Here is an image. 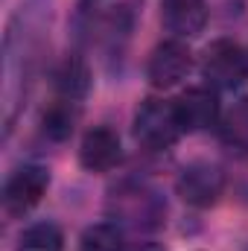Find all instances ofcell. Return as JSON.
<instances>
[{
	"label": "cell",
	"instance_id": "8fae6325",
	"mask_svg": "<svg viewBox=\"0 0 248 251\" xmlns=\"http://www.w3.org/2000/svg\"><path fill=\"white\" fill-rule=\"evenodd\" d=\"M79 120V102L73 100H56L44 114H41V131L50 140H67Z\"/></svg>",
	"mask_w": 248,
	"mask_h": 251
},
{
	"label": "cell",
	"instance_id": "5bb4252c",
	"mask_svg": "<svg viewBox=\"0 0 248 251\" xmlns=\"http://www.w3.org/2000/svg\"><path fill=\"white\" fill-rule=\"evenodd\" d=\"M79 251H123V234L111 222L91 225L79 240Z\"/></svg>",
	"mask_w": 248,
	"mask_h": 251
},
{
	"label": "cell",
	"instance_id": "30bf717a",
	"mask_svg": "<svg viewBox=\"0 0 248 251\" xmlns=\"http://www.w3.org/2000/svg\"><path fill=\"white\" fill-rule=\"evenodd\" d=\"M53 88L59 91L62 100H73V102L88 97V91H91V70H88L85 59L67 56L53 73Z\"/></svg>",
	"mask_w": 248,
	"mask_h": 251
},
{
	"label": "cell",
	"instance_id": "52a82bcc",
	"mask_svg": "<svg viewBox=\"0 0 248 251\" xmlns=\"http://www.w3.org/2000/svg\"><path fill=\"white\" fill-rule=\"evenodd\" d=\"M175 102L184 131H204L219 123V97L210 88H187Z\"/></svg>",
	"mask_w": 248,
	"mask_h": 251
},
{
	"label": "cell",
	"instance_id": "277c9868",
	"mask_svg": "<svg viewBox=\"0 0 248 251\" xmlns=\"http://www.w3.org/2000/svg\"><path fill=\"white\" fill-rule=\"evenodd\" d=\"M50 187V173L38 164H26L15 170L3 187V207L9 216H24L29 213Z\"/></svg>",
	"mask_w": 248,
	"mask_h": 251
},
{
	"label": "cell",
	"instance_id": "ba28073f",
	"mask_svg": "<svg viewBox=\"0 0 248 251\" xmlns=\"http://www.w3.org/2000/svg\"><path fill=\"white\" fill-rule=\"evenodd\" d=\"M120 137L117 131L99 126V128H91L85 137H82V146H79V161L88 173H108L120 164Z\"/></svg>",
	"mask_w": 248,
	"mask_h": 251
},
{
	"label": "cell",
	"instance_id": "9c48e42d",
	"mask_svg": "<svg viewBox=\"0 0 248 251\" xmlns=\"http://www.w3.org/2000/svg\"><path fill=\"white\" fill-rule=\"evenodd\" d=\"M164 26L175 38H196L207 24V3L204 0H164Z\"/></svg>",
	"mask_w": 248,
	"mask_h": 251
},
{
	"label": "cell",
	"instance_id": "9a60e30c",
	"mask_svg": "<svg viewBox=\"0 0 248 251\" xmlns=\"http://www.w3.org/2000/svg\"><path fill=\"white\" fill-rule=\"evenodd\" d=\"M137 251H158V249H155V246H140Z\"/></svg>",
	"mask_w": 248,
	"mask_h": 251
},
{
	"label": "cell",
	"instance_id": "7c38bea8",
	"mask_svg": "<svg viewBox=\"0 0 248 251\" xmlns=\"http://www.w3.org/2000/svg\"><path fill=\"white\" fill-rule=\"evenodd\" d=\"M219 134L225 140V146L237 149L248 155V97L240 100L225 117H222V126H219Z\"/></svg>",
	"mask_w": 248,
	"mask_h": 251
},
{
	"label": "cell",
	"instance_id": "6da1fadb",
	"mask_svg": "<svg viewBox=\"0 0 248 251\" xmlns=\"http://www.w3.org/2000/svg\"><path fill=\"white\" fill-rule=\"evenodd\" d=\"M50 18L47 0H26L12 18L3 41V128L9 131L26 91V79L38 62L41 35Z\"/></svg>",
	"mask_w": 248,
	"mask_h": 251
},
{
	"label": "cell",
	"instance_id": "8992f818",
	"mask_svg": "<svg viewBox=\"0 0 248 251\" xmlns=\"http://www.w3.org/2000/svg\"><path fill=\"white\" fill-rule=\"evenodd\" d=\"M190 67H193V53L187 50V44L173 38L152 50L149 64H146V76L155 88H173L181 79H187Z\"/></svg>",
	"mask_w": 248,
	"mask_h": 251
},
{
	"label": "cell",
	"instance_id": "7a4b0ae2",
	"mask_svg": "<svg viewBox=\"0 0 248 251\" xmlns=\"http://www.w3.org/2000/svg\"><path fill=\"white\" fill-rule=\"evenodd\" d=\"M184 134L181 117L175 111V102L167 100H146L137 114H134V137L140 146L146 149H170L175 146V140Z\"/></svg>",
	"mask_w": 248,
	"mask_h": 251
},
{
	"label": "cell",
	"instance_id": "3957f363",
	"mask_svg": "<svg viewBox=\"0 0 248 251\" xmlns=\"http://www.w3.org/2000/svg\"><path fill=\"white\" fill-rule=\"evenodd\" d=\"M201 76L219 91H234L248 82V56L228 38L210 41L201 56Z\"/></svg>",
	"mask_w": 248,
	"mask_h": 251
},
{
	"label": "cell",
	"instance_id": "4fadbf2b",
	"mask_svg": "<svg viewBox=\"0 0 248 251\" xmlns=\"http://www.w3.org/2000/svg\"><path fill=\"white\" fill-rule=\"evenodd\" d=\"M18 251H64V237L59 225L53 222H35L29 225L21 240H18Z\"/></svg>",
	"mask_w": 248,
	"mask_h": 251
},
{
	"label": "cell",
	"instance_id": "5b68a950",
	"mask_svg": "<svg viewBox=\"0 0 248 251\" xmlns=\"http://www.w3.org/2000/svg\"><path fill=\"white\" fill-rule=\"evenodd\" d=\"M225 190V176L210 161H196L178 176V196L193 207H210Z\"/></svg>",
	"mask_w": 248,
	"mask_h": 251
}]
</instances>
